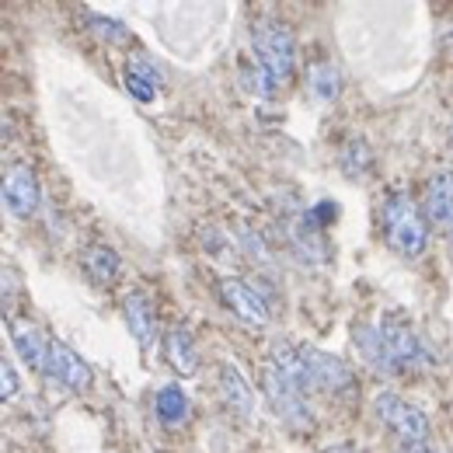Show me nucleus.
Instances as JSON below:
<instances>
[{"label":"nucleus","instance_id":"obj_12","mask_svg":"<svg viewBox=\"0 0 453 453\" xmlns=\"http://www.w3.org/2000/svg\"><path fill=\"white\" fill-rule=\"evenodd\" d=\"M165 359H168L171 370L178 377H192L199 370V345H196L188 328H181V325L168 328V335H165Z\"/></svg>","mask_w":453,"mask_h":453},{"label":"nucleus","instance_id":"obj_17","mask_svg":"<svg viewBox=\"0 0 453 453\" xmlns=\"http://www.w3.org/2000/svg\"><path fill=\"white\" fill-rule=\"evenodd\" d=\"M352 342H356V349L363 352V359H366L373 370L397 373V363L391 359V352H388L384 335H380V328H377V325H359V328L352 332Z\"/></svg>","mask_w":453,"mask_h":453},{"label":"nucleus","instance_id":"obj_7","mask_svg":"<svg viewBox=\"0 0 453 453\" xmlns=\"http://www.w3.org/2000/svg\"><path fill=\"white\" fill-rule=\"evenodd\" d=\"M46 377H53L59 380L66 391H73V395H84V391H91V380H95V373H91V366L66 345V342L53 339L50 342V363H46Z\"/></svg>","mask_w":453,"mask_h":453},{"label":"nucleus","instance_id":"obj_28","mask_svg":"<svg viewBox=\"0 0 453 453\" xmlns=\"http://www.w3.org/2000/svg\"><path fill=\"white\" fill-rule=\"evenodd\" d=\"M397 453H433L426 443H401V450Z\"/></svg>","mask_w":453,"mask_h":453},{"label":"nucleus","instance_id":"obj_16","mask_svg":"<svg viewBox=\"0 0 453 453\" xmlns=\"http://www.w3.org/2000/svg\"><path fill=\"white\" fill-rule=\"evenodd\" d=\"M289 244H293V251L303 262H321L325 258V234H321V226L314 224L307 213L289 224Z\"/></svg>","mask_w":453,"mask_h":453},{"label":"nucleus","instance_id":"obj_18","mask_svg":"<svg viewBox=\"0 0 453 453\" xmlns=\"http://www.w3.org/2000/svg\"><path fill=\"white\" fill-rule=\"evenodd\" d=\"M307 95L321 105H332L342 95V73L335 63H311L307 66Z\"/></svg>","mask_w":453,"mask_h":453},{"label":"nucleus","instance_id":"obj_30","mask_svg":"<svg viewBox=\"0 0 453 453\" xmlns=\"http://www.w3.org/2000/svg\"><path fill=\"white\" fill-rule=\"evenodd\" d=\"M450 241H453V234H450Z\"/></svg>","mask_w":453,"mask_h":453},{"label":"nucleus","instance_id":"obj_11","mask_svg":"<svg viewBox=\"0 0 453 453\" xmlns=\"http://www.w3.org/2000/svg\"><path fill=\"white\" fill-rule=\"evenodd\" d=\"M426 220L433 226L453 224V171H436L426 185Z\"/></svg>","mask_w":453,"mask_h":453},{"label":"nucleus","instance_id":"obj_6","mask_svg":"<svg viewBox=\"0 0 453 453\" xmlns=\"http://www.w3.org/2000/svg\"><path fill=\"white\" fill-rule=\"evenodd\" d=\"M300 356L307 363V373L314 380V388L328 391V395H356V377H352V366L342 359V356H332V352H321L314 345H300Z\"/></svg>","mask_w":453,"mask_h":453},{"label":"nucleus","instance_id":"obj_29","mask_svg":"<svg viewBox=\"0 0 453 453\" xmlns=\"http://www.w3.org/2000/svg\"><path fill=\"white\" fill-rule=\"evenodd\" d=\"M450 129H453V119H450Z\"/></svg>","mask_w":453,"mask_h":453},{"label":"nucleus","instance_id":"obj_3","mask_svg":"<svg viewBox=\"0 0 453 453\" xmlns=\"http://www.w3.org/2000/svg\"><path fill=\"white\" fill-rule=\"evenodd\" d=\"M262 391L269 397L273 411L283 418L289 429H300V433H311V429H314V415H311V408H307L303 391H296L273 363L262 366Z\"/></svg>","mask_w":453,"mask_h":453},{"label":"nucleus","instance_id":"obj_19","mask_svg":"<svg viewBox=\"0 0 453 453\" xmlns=\"http://www.w3.org/2000/svg\"><path fill=\"white\" fill-rule=\"evenodd\" d=\"M84 269H88V276H91L98 286H112L122 265H119V255H115L112 248L95 244V248L84 251Z\"/></svg>","mask_w":453,"mask_h":453},{"label":"nucleus","instance_id":"obj_9","mask_svg":"<svg viewBox=\"0 0 453 453\" xmlns=\"http://www.w3.org/2000/svg\"><path fill=\"white\" fill-rule=\"evenodd\" d=\"M377 328H380V335H384V345H388L391 359L397 363V370H415V366L426 359L422 342H418V335H415L408 325H401V321H384V325H377Z\"/></svg>","mask_w":453,"mask_h":453},{"label":"nucleus","instance_id":"obj_22","mask_svg":"<svg viewBox=\"0 0 453 453\" xmlns=\"http://www.w3.org/2000/svg\"><path fill=\"white\" fill-rule=\"evenodd\" d=\"M241 84L248 88V91H255L258 98H273L276 95V88H280V81L258 63V59H248V57H241Z\"/></svg>","mask_w":453,"mask_h":453},{"label":"nucleus","instance_id":"obj_2","mask_svg":"<svg viewBox=\"0 0 453 453\" xmlns=\"http://www.w3.org/2000/svg\"><path fill=\"white\" fill-rule=\"evenodd\" d=\"M251 53L280 84H286L296 70V35L273 18H258L251 25Z\"/></svg>","mask_w":453,"mask_h":453},{"label":"nucleus","instance_id":"obj_21","mask_svg":"<svg viewBox=\"0 0 453 453\" xmlns=\"http://www.w3.org/2000/svg\"><path fill=\"white\" fill-rule=\"evenodd\" d=\"M88 32L95 39H102V46H129L133 42V32L119 21V18H109V14H88Z\"/></svg>","mask_w":453,"mask_h":453},{"label":"nucleus","instance_id":"obj_27","mask_svg":"<svg viewBox=\"0 0 453 453\" xmlns=\"http://www.w3.org/2000/svg\"><path fill=\"white\" fill-rule=\"evenodd\" d=\"M203 248H206L210 255H220V251H224V237H220V230H203Z\"/></svg>","mask_w":453,"mask_h":453},{"label":"nucleus","instance_id":"obj_25","mask_svg":"<svg viewBox=\"0 0 453 453\" xmlns=\"http://www.w3.org/2000/svg\"><path fill=\"white\" fill-rule=\"evenodd\" d=\"M237 237H244V241H241V248H244V251H251L255 258H269V248H265L262 234H255L251 226H237Z\"/></svg>","mask_w":453,"mask_h":453},{"label":"nucleus","instance_id":"obj_23","mask_svg":"<svg viewBox=\"0 0 453 453\" xmlns=\"http://www.w3.org/2000/svg\"><path fill=\"white\" fill-rule=\"evenodd\" d=\"M370 165H373V157H370V150H366L363 140L345 143V150H342V171H345L349 178H359L363 171H370Z\"/></svg>","mask_w":453,"mask_h":453},{"label":"nucleus","instance_id":"obj_20","mask_svg":"<svg viewBox=\"0 0 453 453\" xmlns=\"http://www.w3.org/2000/svg\"><path fill=\"white\" fill-rule=\"evenodd\" d=\"M154 411H157V418L165 426H181L188 418V395L178 384H168V388H161L157 397H154Z\"/></svg>","mask_w":453,"mask_h":453},{"label":"nucleus","instance_id":"obj_1","mask_svg":"<svg viewBox=\"0 0 453 453\" xmlns=\"http://www.w3.org/2000/svg\"><path fill=\"white\" fill-rule=\"evenodd\" d=\"M380 217H384L388 244L395 248L397 255L415 258V255L426 251V244H429V220H426V213H418V206H415V199L408 192H391L384 199Z\"/></svg>","mask_w":453,"mask_h":453},{"label":"nucleus","instance_id":"obj_4","mask_svg":"<svg viewBox=\"0 0 453 453\" xmlns=\"http://www.w3.org/2000/svg\"><path fill=\"white\" fill-rule=\"evenodd\" d=\"M373 411H377V418L395 433L401 443H426L429 440V418L411 401L384 391V395L373 397Z\"/></svg>","mask_w":453,"mask_h":453},{"label":"nucleus","instance_id":"obj_15","mask_svg":"<svg viewBox=\"0 0 453 453\" xmlns=\"http://www.w3.org/2000/svg\"><path fill=\"white\" fill-rule=\"evenodd\" d=\"M220 395H224L226 408L237 411L241 418H251V415H255V395H251L244 373H241L234 363H224V366H220Z\"/></svg>","mask_w":453,"mask_h":453},{"label":"nucleus","instance_id":"obj_10","mask_svg":"<svg viewBox=\"0 0 453 453\" xmlns=\"http://www.w3.org/2000/svg\"><path fill=\"white\" fill-rule=\"evenodd\" d=\"M7 335L11 342L18 345V352H21V359L35 370V373H46V363H50V342L35 325H28V321H18V318H7Z\"/></svg>","mask_w":453,"mask_h":453},{"label":"nucleus","instance_id":"obj_5","mask_svg":"<svg viewBox=\"0 0 453 453\" xmlns=\"http://www.w3.org/2000/svg\"><path fill=\"white\" fill-rule=\"evenodd\" d=\"M220 300H224L226 311L241 325H248L251 332H262L269 325V303L251 283H244L237 276H226V280H220Z\"/></svg>","mask_w":453,"mask_h":453},{"label":"nucleus","instance_id":"obj_13","mask_svg":"<svg viewBox=\"0 0 453 453\" xmlns=\"http://www.w3.org/2000/svg\"><path fill=\"white\" fill-rule=\"evenodd\" d=\"M269 363L283 373L286 380L296 388V391H311L314 388V380H311V373H307V363H303V356H300V345H293V342H273V349H269Z\"/></svg>","mask_w":453,"mask_h":453},{"label":"nucleus","instance_id":"obj_14","mask_svg":"<svg viewBox=\"0 0 453 453\" xmlns=\"http://www.w3.org/2000/svg\"><path fill=\"white\" fill-rule=\"evenodd\" d=\"M126 328H129V335L140 342V345H150L154 335H157L154 307H150L147 293H140V289H133V293L126 296Z\"/></svg>","mask_w":453,"mask_h":453},{"label":"nucleus","instance_id":"obj_24","mask_svg":"<svg viewBox=\"0 0 453 453\" xmlns=\"http://www.w3.org/2000/svg\"><path fill=\"white\" fill-rule=\"evenodd\" d=\"M122 84H126V91L136 98V102H154V95H157V88L150 84V81H143V77H136V73H129V70H122Z\"/></svg>","mask_w":453,"mask_h":453},{"label":"nucleus","instance_id":"obj_8","mask_svg":"<svg viewBox=\"0 0 453 453\" xmlns=\"http://www.w3.org/2000/svg\"><path fill=\"white\" fill-rule=\"evenodd\" d=\"M4 210L18 220H28L39 210V178L25 165H11L4 174Z\"/></svg>","mask_w":453,"mask_h":453},{"label":"nucleus","instance_id":"obj_26","mask_svg":"<svg viewBox=\"0 0 453 453\" xmlns=\"http://www.w3.org/2000/svg\"><path fill=\"white\" fill-rule=\"evenodd\" d=\"M0 380H4V384H0V397L11 401L14 391H18V373H14V366H11L7 359H0Z\"/></svg>","mask_w":453,"mask_h":453}]
</instances>
